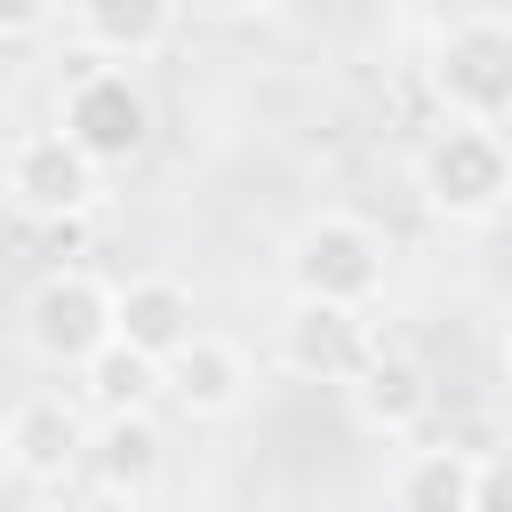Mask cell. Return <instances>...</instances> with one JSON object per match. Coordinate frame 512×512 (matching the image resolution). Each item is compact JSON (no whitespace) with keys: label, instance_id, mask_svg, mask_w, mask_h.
<instances>
[{"label":"cell","instance_id":"cell-12","mask_svg":"<svg viewBox=\"0 0 512 512\" xmlns=\"http://www.w3.org/2000/svg\"><path fill=\"white\" fill-rule=\"evenodd\" d=\"M192 328H200V312H192V288L176 272H144L128 288H112V344H128L136 360L160 368Z\"/></svg>","mask_w":512,"mask_h":512},{"label":"cell","instance_id":"cell-4","mask_svg":"<svg viewBox=\"0 0 512 512\" xmlns=\"http://www.w3.org/2000/svg\"><path fill=\"white\" fill-rule=\"evenodd\" d=\"M0 200L24 224H80L104 200V168L80 144H64V128H32L0 152Z\"/></svg>","mask_w":512,"mask_h":512},{"label":"cell","instance_id":"cell-2","mask_svg":"<svg viewBox=\"0 0 512 512\" xmlns=\"http://www.w3.org/2000/svg\"><path fill=\"white\" fill-rule=\"evenodd\" d=\"M416 200L456 224V232H480L504 216L512 200V152H504V128H472V120H440L416 152Z\"/></svg>","mask_w":512,"mask_h":512},{"label":"cell","instance_id":"cell-16","mask_svg":"<svg viewBox=\"0 0 512 512\" xmlns=\"http://www.w3.org/2000/svg\"><path fill=\"white\" fill-rule=\"evenodd\" d=\"M464 512H512V472L496 448H472V488H464Z\"/></svg>","mask_w":512,"mask_h":512},{"label":"cell","instance_id":"cell-1","mask_svg":"<svg viewBox=\"0 0 512 512\" xmlns=\"http://www.w3.org/2000/svg\"><path fill=\"white\" fill-rule=\"evenodd\" d=\"M280 272H288V304H352L368 312L384 296V272H392V248L368 216L352 208H320L288 232L280 248Z\"/></svg>","mask_w":512,"mask_h":512},{"label":"cell","instance_id":"cell-14","mask_svg":"<svg viewBox=\"0 0 512 512\" xmlns=\"http://www.w3.org/2000/svg\"><path fill=\"white\" fill-rule=\"evenodd\" d=\"M472 448H408L392 472V512H464Z\"/></svg>","mask_w":512,"mask_h":512},{"label":"cell","instance_id":"cell-8","mask_svg":"<svg viewBox=\"0 0 512 512\" xmlns=\"http://www.w3.org/2000/svg\"><path fill=\"white\" fill-rule=\"evenodd\" d=\"M376 344H384L376 320L352 312V304H288V320H280V368L304 376V384H336L344 392L368 368Z\"/></svg>","mask_w":512,"mask_h":512},{"label":"cell","instance_id":"cell-9","mask_svg":"<svg viewBox=\"0 0 512 512\" xmlns=\"http://www.w3.org/2000/svg\"><path fill=\"white\" fill-rule=\"evenodd\" d=\"M160 392L192 416V424H224V416H240L248 408V392H256V368H248V352L232 344V336H208V328H192L168 360H160Z\"/></svg>","mask_w":512,"mask_h":512},{"label":"cell","instance_id":"cell-10","mask_svg":"<svg viewBox=\"0 0 512 512\" xmlns=\"http://www.w3.org/2000/svg\"><path fill=\"white\" fill-rule=\"evenodd\" d=\"M432 400H440L432 392V368L416 352H400V344H376L368 368L344 384V408H352V424L368 440H416L424 416H432Z\"/></svg>","mask_w":512,"mask_h":512},{"label":"cell","instance_id":"cell-11","mask_svg":"<svg viewBox=\"0 0 512 512\" xmlns=\"http://www.w3.org/2000/svg\"><path fill=\"white\" fill-rule=\"evenodd\" d=\"M80 472H96V488L136 512V504H152L160 480H168V440H160L152 416H96Z\"/></svg>","mask_w":512,"mask_h":512},{"label":"cell","instance_id":"cell-17","mask_svg":"<svg viewBox=\"0 0 512 512\" xmlns=\"http://www.w3.org/2000/svg\"><path fill=\"white\" fill-rule=\"evenodd\" d=\"M64 0H0V40H40Z\"/></svg>","mask_w":512,"mask_h":512},{"label":"cell","instance_id":"cell-7","mask_svg":"<svg viewBox=\"0 0 512 512\" xmlns=\"http://www.w3.org/2000/svg\"><path fill=\"white\" fill-rule=\"evenodd\" d=\"M88 432H96V416H88L72 392H24V400L8 408V424H0V456H8V472H16V480L56 488V480H72V472H80Z\"/></svg>","mask_w":512,"mask_h":512},{"label":"cell","instance_id":"cell-13","mask_svg":"<svg viewBox=\"0 0 512 512\" xmlns=\"http://www.w3.org/2000/svg\"><path fill=\"white\" fill-rule=\"evenodd\" d=\"M72 32H80L88 56H104V64L128 72V64H144V56L168 48L176 0H72Z\"/></svg>","mask_w":512,"mask_h":512},{"label":"cell","instance_id":"cell-6","mask_svg":"<svg viewBox=\"0 0 512 512\" xmlns=\"http://www.w3.org/2000/svg\"><path fill=\"white\" fill-rule=\"evenodd\" d=\"M64 144H80L96 168H128L144 144H152V96L136 72L120 64H88L72 88H64V112H56Z\"/></svg>","mask_w":512,"mask_h":512},{"label":"cell","instance_id":"cell-18","mask_svg":"<svg viewBox=\"0 0 512 512\" xmlns=\"http://www.w3.org/2000/svg\"><path fill=\"white\" fill-rule=\"evenodd\" d=\"M200 16H216V24H248V16H272L280 0H192Z\"/></svg>","mask_w":512,"mask_h":512},{"label":"cell","instance_id":"cell-5","mask_svg":"<svg viewBox=\"0 0 512 512\" xmlns=\"http://www.w3.org/2000/svg\"><path fill=\"white\" fill-rule=\"evenodd\" d=\"M16 336H24V352L40 360V368H88L104 344H112V280H96V272H48V280H32V296H24V312H16Z\"/></svg>","mask_w":512,"mask_h":512},{"label":"cell","instance_id":"cell-3","mask_svg":"<svg viewBox=\"0 0 512 512\" xmlns=\"http://www.w3.org/2000/svg\"><path fill=\"white\" fill-rule=\"evenodd\" d=\"M432 96L448 120H472V128H504L512 112V24L504 16H456L432 48Z\"/></svg>","mask_w":512,"mask_h":512},{"label":"cell","instance_id":"cell-15","mask_svg":"<svg viewBox=\"0 0 512 512\" xmlns=\"http://www.w3.org/2000/svg\"><path fill=\"white\" fill-rule=\"evenodd\" d=\"M80 376H88V400H80V408H96V416H144V408L160 400V368L136 360L128 344H104Z\"/></svg>","mask_w":512,"mask_h":512}]
</instances>
